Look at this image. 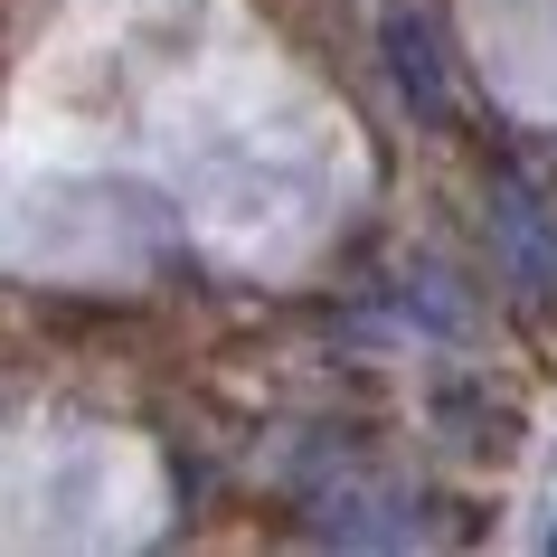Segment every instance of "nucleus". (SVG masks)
<instances>
[{
	"label": "nucleus",
	"instance_id": "f257e3e1",
	"mask_svg": "<svg viewBox=\"0 0 557 557\" xmlns=\"http://www.w3.org/2000/svg\"><path fill=\"white\" fill-rule=\"evenodd\" d=\"M387 48H397V86H407V104H416V114H444V66H435L425 20H387Z\"/></svg>",
	"mask_w": 557,
	"mask_h": 557
}]
</instances>
